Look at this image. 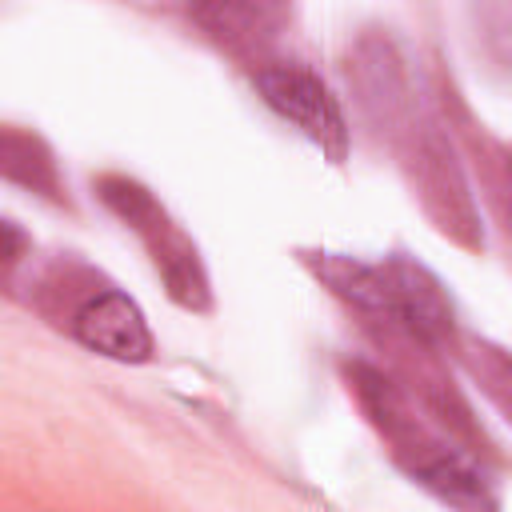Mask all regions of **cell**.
<instances>
[{"label": "cell", "instance_id": "obj_1", "mask_svg": "<svg viewBox=\"0 0 512 512\" xmlns=\"http://www.w3.org/2000/svg\"><path fill=\"white\" fill-rule=\"evenodd\" d=\"M352 384H356V396L368 408V420L384 432V440L392 444L396 460L412 472V480H420L444 504H456V508H496V496L488 492L484 472H476L444 440L428 436V428L404 408L396 388L376 368L352 364Z\"/></svg>", "mask_w": 512, "mask_h": 512}, {"label": "cell", "instance_id": "obj_2", "mask_svg": "<svg viewBox=\"0 0 512 512\" xmlns=\"http://www.w3.org/2000/svg\"><path fill=\"white\" fill-rule=\"evenodd\" d=\"M100 200L140 236V244L152 256V268L164 280V292L192 312H204L212 304V288H208V272L200 264L196 244L188 240V232L168 216V208L136 180L128 176H100L96 180Z\"/></svg>", "mask_w": 512, "mask_h": 512}, {"label": "cell", "instance_id": "obj_3", "mask_svg": "<svg viewBox=\"0 0 512 512\" xmlns=\"http://www.w3.org/2000/svg\"><path fill=\"white\" fill-rule=\"evenodd\" d=\"M252 84H256L260 100L280 120H288L304 140H312L332 164H340L348 156L344 112L316 72H308L300 64H260L252 72Z\"/></svg>", "mask_w": 512, "mask_h": 512}, {"label": "cell", "instance_id": "obj_4", "mask_svg": "<svg viewBox=\"0 0 512 512\" xmlns=\"http://www.w3.org/2000/svg\"><path fill=\"white\" fill-rule=\"evenodd\" d=\"M68 328L84 348H92L108 360H120V364H140L156 348L144 312L136 308V300H128L116 288H100V292L84 296L76 304Z\"/></svg>", "mask_w": 512, "mask_h": 512}, {"label": "cell", "instance_id": "obj_5", "mask_svg": "<svg viewBox=\"0 0 512 512\" xmlns=\"http://www.w3.org/2000/svg\"><path fill=\"white\" fill-rule=\"evenodd\" d=\"M380 268H384V288H388V312H384V320L396 324V328H404L408 336H416L424 344L452 340L456 320H452V304H448L440 280L424 264L404 260V256H392Z\"/></svg>", "mask_w": 512, "mask_h": 512}, {"label": "cell", "instance_id": "obj_6", "mask_svg": "<svg viewBox=\"0 0 512 512\" xmlns=\"http://www.w3.org/2000/svg\"><path fill=\"white\" fill-rule=\"evenodd\" d=\"M208 36L228 48H264L288 24L292 0H188Z\"/></svg>", "mask_w": 512, "mask_h": 512}, {"label": "cell", "instance_id": "obj_7", "mask_svg": "<svg viewBox=\"0 0 512 512\" xmlns=\"http://www.w3.org/2000/svg\"><path fill=\"white\" fill-rule=\"evenodd\" d=\"M0 172L12 184H24V188H32V192H40L48 200H60L56 160H52L48 144L36 132H24L16 124L4 128V136H0Z\"/></svg>", "mask_w": 512, "mask_h": 512}, {"label": "cell", "instance_id": "obj_8", "mask_svg": "<svg viewBox=\"0 0 512 512\" xmlns=\"http://www.w3.org/2000/svg\"><path fill=\"white\" fill-rule=\"evenodd\" d=\"M468 368H472V376L480 380V388H484V392L508 412V420H512V356H504V352L492 348V344H472Z\"/></svg>", "mask_w": 512, "mask_h": 512}]
</instances>
